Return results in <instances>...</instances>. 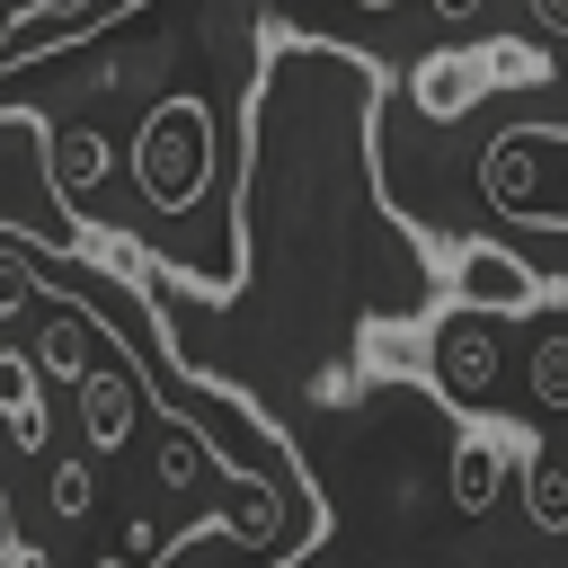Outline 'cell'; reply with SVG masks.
<instances>
[{
	"instance_id": "3957f363",
	"label": "cell",
	"mask_w": 568,
	"mask_h": 568,
	"mask_svg": "<svg viewBox=\"0 0 568 568\" xmlns=\"http://www.w3.org/2000/svg\"><path fill=\"white\" fill-rule=\"evenodd\" d=\"M488 479H497V453H488V444H470V453H462V470H453V497L479 515V506H488Z\"/></svg>"
},
{
	"instance_id": "277c9868",
	"label": "cell",
	"mask_w": 568,
	"mask_h": 568,
	"mask_svg": "<svg viewBox=\"0 0 568 568\" xmlns=\"http://www.w3.org/2000/svg\"><path fill=\"white\" fill-rule=\"evenodd\" d=\"M532 382H541V399H550V408H568V337H550V346L532 355Z\"/></svg>"
},
{
	"instance_id": "5b68a950",
	"label": "cell",
	"mask_w": 568,
	"mask_h": 568,
	"mask_svg": "<svg viewBox=\"0 0 568 568\" xmlns=\"http://www.w3.org/2000/svg\"><path fill=\"white\" fill-rule=\"evenodd\" d=\"M435 9H444V18H470V9H479V0H435Z\"/></svg>"
},
{
	"instance_id": "6da1fadb",
	"label": "cell",
	"mask_w": 568,
	"mask_h": 568,
	"mask_svg": "<svg viewBox=\"0 0 568 568\" xmlns=\"http://www.w3.org/2000/svg\"><path fill=\"white\" fill-rule=\"evenodd\" d=\"M133 160H142V186H151L160 204H186V195H195V178H204V115L178 98V106L142 133V151H133Z\"/></svg>"
},
{
	"instance_id": "7a4b0ae2",
	"label": "cell",
	"mask_w": 568,
	"mask_h": 568,
	"mask_svg": "<svg viewBox=\"0 0 568 568\" xmlns=\"http://www.w3.org/2000/svg\"><path fill=\"white\" fill-rule=\"evenodd\" d=\"M444 382H453V399L462 408H479L488 399V382H497V337H488V311H462L453 328H444Z\"/></svg>"
},
{
	"instance_id": "8992f818",
	"label": "cell",
	"mask_w": 568,
	"mask_h": 568,
	"mask_svg": "<svg viewBox=\"0 0 568 568\" xmlns=\"http://www.w3.org/2000/svg\"><path fill=\"white\" fill-rule=\"evenodd\" d=\"M532 9H541V18H550V27H559V18H568V0H532Z\"/></svg>"
}]
</instances>
